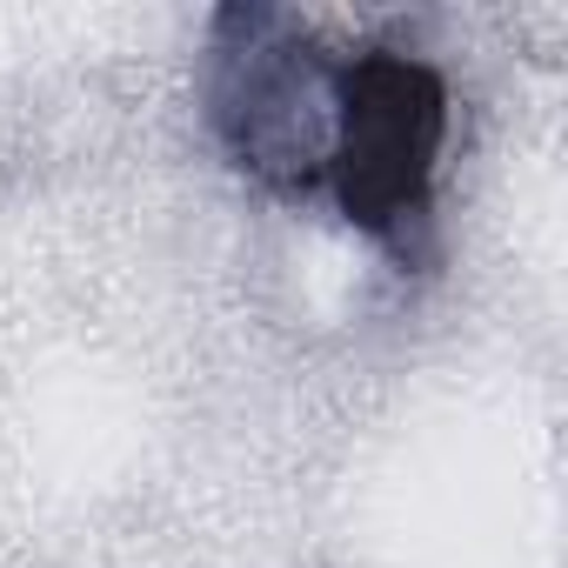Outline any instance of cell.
<instances>
[{
  "instance_id": "1",
  "label": "cell",
  "mask_w": 568,
  "mask_h": 568,
  "mask_svg": "<svg viewBox=\"0 0 568 568\" xmlns=\"http://www.w3.org/2000/svg\"><path fill=\"white\" fill-rule=\"evenodd\" d=\"M442 154H448V81L428 61L402 48L335 54L315 187H328L362 234L408 247V227L428 221Z\"/></svg>"
}]
</instances>
